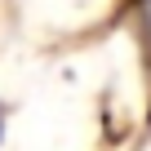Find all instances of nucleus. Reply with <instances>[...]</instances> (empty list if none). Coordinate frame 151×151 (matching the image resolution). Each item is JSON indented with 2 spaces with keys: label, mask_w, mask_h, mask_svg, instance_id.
Segmentation results:
<instances>
[{
  "label": "nucleus",
  "mask_w": 151,
  "mask_h": 151,
  "mask_svg": "<svg viewBox=\"0 0 151 151\" xmlns=\"http://www.w3.org/2000/svg\"><path fill=\"white\" fill-rule=\"evenodd\" d=\"M18 18L40 31V36H85L98 31L102 22H111V14L124 5V0H14Z\"/></svg>",
  "instance_id": "f257e3e1"
}]
</instances>
